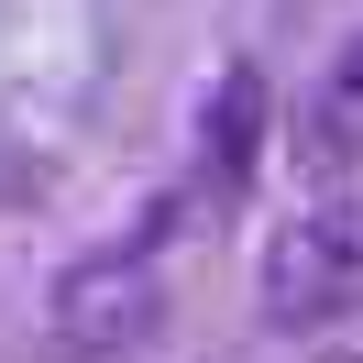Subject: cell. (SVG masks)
Returning <instances> with one entry per match:
<instances>
[{
  "instance_id": "1",
  "label": "cell",
  "mask_w": 363,
  "mask_h": 363,
  "mask_svg": "<svg viewBox=\"0 0 363 363\" xmlns=\"http://www.w3.org/2000/svg\"><path fill=\"white\" fill-rule=\"evenodd\" d=\"M253 308L275 330H330V319H363V187H330V199L286 209L253 253Z\"/></svg>"
},
{
  "instance_id": "4",
  "label": "cell",
  "mask_w": 363,
  "mask_h": 363,
  "mask_svg": "<svg viewBox=\"0 0 363 363\" xmlns=\"http://www.w3.org/2000/svg\"><path fill=\"white\" fill-rule=\"evenodd\" d=\"M319 363H363V341H352V352H319Z\"/></svg>"
},
{
  "instance_id": "3",
  "label": "cell",
  "mask_w": 363,
  "mask_h": 363,
  "mask_svg": "<svg viewBox=\"0 0 363 363\" xmlns=\"http://www.w3.org/2000/svg\"><path fill=\"white\" fill-rule=\"evenodd\" d=\"M297 165H319V177H352L363 165V23L319 55L308 99H297Z\"/></svg>"
},
{
  "instance_id": "2",
  "label": "cell",
  "mask_w": 363,
  "mask_h": 363,
  "mask_svg": "<svg viewBox=\"0 0 363 363\" xmlns=\"http://www.w3.org/2000/svg\"><path fill=\"white\" fill-rule=\"evenodd\" d=\"M155 308H165V286H155V242L99 253V264L67 275V297H55V341H67V352H111V341L155 330Z\"/></svg>"
}]
</instances>
